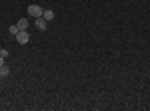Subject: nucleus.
<instances>
[{
  "mask_svg": "<svg viewBox=\"0 0 150 111\" xmlns=\"http://www.w3.org/2000/svg\"><path fill=\"white\" fill-rule=\"evenodd\" d=\"M27 12H29V15H30V17L39 18V17H42V14H44V9H42L39 5H29Z\"/></svg>",
  "mask_w": 150,
  "mask_h": 111,
  "instance_id": "obj_1",
  "label": "nucleus"
},
{
  "mask_svg": "<svg viewBox=\"0 0 150 111\" xmlns=\"http://www.w3.org/2000/svg\"><path fill=\"white\" fill-rule=\"evenodd\" d=\"M17 41H18V44H21V45L27 44V42L30 41V35H29L26 30H20V32L17 33Z\"/></svg>",
  "mask_w": 150,
  "mask_h": 111,
  "instance_id": "obj_2",
  "label": "nucleus"
},
{
  "mask_svg": "<svg viewBox=\"0 0 150 111\" xmlns=\"http://www.w3.org/2000/svg\"><path fill=\"white\" fill-rule=\"evenodd\" d=\"M47 20L44 18V17H39V18H36L35 20V26H36V29H39V30H47Z\"/></svg>",
  "mask_w": 150,
  "mask_h": 111,
  "instance_id": "obj_3",
  "label": "nucleus"
},
{
  "mask_svg": "<svg viewBox=\"0 0 150 111\" xmlns=\"http://www.w3.org/2000/svg\"><path fill=\"white\" fill-rule=\"evenodd\" d=\"M17 26H18L20 30H26V29L29 27V21H27V18H21V20H18Z\"/></svg>",
  "mask_w": 150,
  "mask_h": 111,
  "instance_id": "obj_4",
  "label": "nucleus"
},
{
  "mask_svg": "<svg viewBox=\"0 0 150 111\" xmlns=\"http://www.w3.org/2000/svg\"><path fill=\"white\" fill-rule=\"evenodd\" d=\"M42 17H44L47 21H53V20H54V12L50 11V9H45L44 14H42Z\"/></svg>",
  "mask_w": 150,
  "mask_h": 111,
  "instance_id": "obj_5",
  "label": "nucleus"
},
{
  "mask_svg": "<svg viewBox=\"0 0 150 111\" xmlns=\"http://www.w3.org/2000/svg\"><path fill=\"white\" fill-rule=\"evenodd\" d=\"M9 72H11V69H9V66L8 65H3V66H0V77H8L9 75Z\"/></svg>",
  "mask_w": 150,
  "mask_h": 111,
  "instance_id": "obj_6",
  "label": "nucleus"
},
{
  "mask_svg": "<svg viewBox=\"0 0 150 111\" xmlns=\"http://www.w3.org/2000/svg\"><path fill=\"white\" fill-rule=\"evenodd\" d=\"M18 32H20L18 26H11V27H9V33H11V35H17Z\"/></svg>",
  "mask_w": 150,
  "mask_h": 111,
  "instance_id": "obj_7",
  "label": "nucleus"
},
{
  "mask_svg": "<svg viewBox=\"0 0 150 111\" xmlns=\"http://www.w3.org/2000/svg\"><path fill=\"white\" fill-rule=\"evenodd\" d=\"M0 56H2V57H3V59H6V57H8V56H9V53H8V51H6V50H0Z\"/></svg>",
  "mask_w": 150,
  "mask_h": 111,
  "instance_id": "obj_8",
  "label": "nucleus"
},
{
  "mask_svg": "<svg viewBox=\"0 0 150 111\" xmlns=\"http://www.w3.org/2000/svg\"><path fill=\"white\" fill-rule=\"evenodd\" d=\"M3 65H5V59L0 56V66H3Z\"/></svg>",
  "mask_w": 150,
  "mask_h": 111,
  "instance_id": "obj_9",
  "label": "nucleus"
},
{
  "mask_svg": "<svg viewBox=\"0 0 150 111\" xmlns=\"http://www.w3.org/2000/svg\"><path fill=\"white\" fill-rule=\"evenodd\" d=\"M0 50H2V47H0Z\"/></svg>",
  "mask_w": 150,
  "mask_h": 111,
  "instance_id": "obj_10",
  "label": "nucleus"
}]
</instances>
